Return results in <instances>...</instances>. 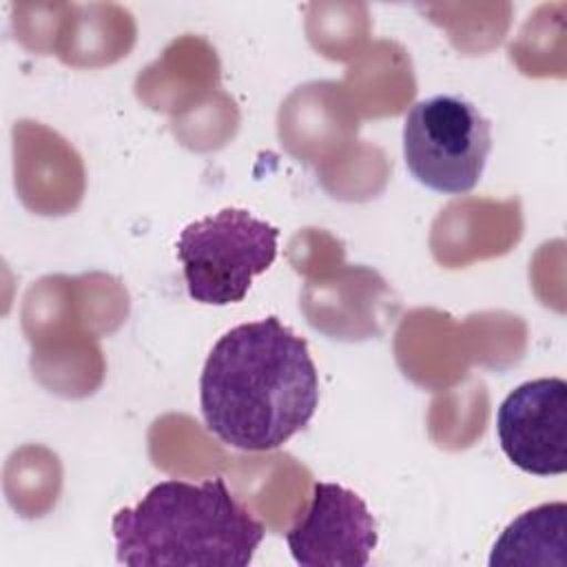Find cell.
<instances>
[{
    "label": "cell",
    "instance_id": "6da1fadb",
    "mask_svg": "<svg viewBox=\"0 0 567 567\" xmlns=\"http://www.w3.org/2000/svg\"><path fill=\"white\" fill-rule=\"evenodd\" d=\"M319 405V374L303 337L277 317L224 332L199 377L206 427L226 445L268 452L301 432Z\"/></svg>",
    "mask_w": 567,
    "mask_h": 567
},
{
    "label": "cell",
    "instance_id": "7a4b0ae2",
    "mask_svg": "<svg viewBox=\"0 0 567 567\" xmlns=\"http://www.w3.org/2000/svg\"><path fill=\"white\" fill-rule=\"evenodd\" d=\"M111 532L122 565L246 567L266 527L215 476L199 483L159 481L137 505L113 514Z\"/></svg>",
    "mask_w": 567,
    "mask_h": 567
},
{
    "label": "cell",
    "instance_id": "3957f363",
    "mask_svg": "<svg viewBox=\"0 0 567 567\" xmlns=\"http://www.w3.org/2000/svg\"><path fill=\"white\" fill-rule=\"evenodd\" d=\"M279 230L244 208H221L184 226L177 259L188 297L206 306L239 303L277 257Z\"/></svg>",
    "mask_w": 567,
    "mask_h": 567
},
{
    "label": "cell",
    "instance_id": "277c9868",
    "mask_svg": "<svg viewBox=\"0 0 567 567\" xmlns=\"http://www.w3.org/2000/svg\"><path fill=\"white\" fill-rule=\"evenodd\" d=\"M492 151L489 120L465 97L439 93L410 106L403 157L412 177L445 195L470 193Z\"/></svg>",
    "mask_w": 567,
    "mask_h": 567
},
{
    "label": "cell",
    "instance_id": "5b68a950",
    "mask_svg": "<svg viewBox=\"0 0 567 567\" xmlns=\"http://www.w3.org/2000/svg\"><path fill=\"white\" fill-rule=\"evenodd\" d=\"M503 454L523 472L558 476L567 470V383L560 377L525 381L496 412Z\"/></svg>",
    "mask_w": 567,
    "mask_h": 567
},
{
    "label": "cell",
    "instance_id": "8992f818",
    "mask_svg": "<svg viewBox=\"0 0 567 567\" xmlns=\"http://www.w3.org/2000/svg\"><path fill=\"white\" fill-rule=\"evenodd\" d=\"M377 540V520L363 498L326 481L315 483L308 509L286 532L295 563L306 567H363Z\"/></svg>",
    "mask_w": 567,
    "mask_h": 567
},
{
    "label": "cell",
    "instance_id": "52a82bcc",
    "mask_svg": "<svg viewBox=\"0 0 567 567\" xmlns=\"http://www.w3.org/2000/svg\"><path fill=\"white\" fill-rule=\"evenodd\" d=\"M567 505L563 501L536 505L516 516L496 538L489 567H565L567 565Z\"/></svg>",
    "mask_w": 567,
    "mask_h": 567
}]
</instances>
